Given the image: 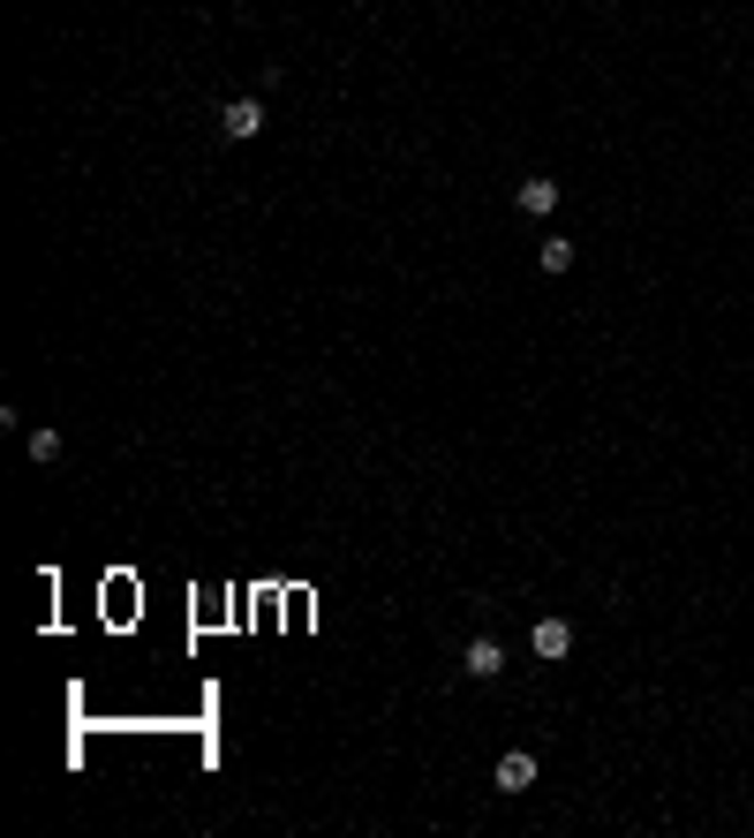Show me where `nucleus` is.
I'll list each match as a JSON object with an SVG mask.
<instances>
[{
    "label": "nucleus",
    "instance_id": "nucleus-1",
    "mask_svg": "<svg viewBox=\"0 0 754 838\" xmlns=\"http://www.w3.org/2000/svg\"><path fill=\"white\" fill-rule=\"evenodd\" d=\"M219 137H227V144L265 137V99H227V106H219Z\"/></svg>",
    "mask_w": 754,
    "mask_h": 838
},
{
    "label": "nucleus",
    "instance_id": "nucleus-2",
    "mask_svg": "<svg viewBox=\"0 0 754 838\" xmlns=\"http://www.w3.org/2000/svg\"><path fill=\"white\" fill-rule=\"evenodd\" d=\"M528 650H536L544 665H559V658L574 650V620H559V612H544V620L528 627Z\"/></svg>",
    "mask_w": 754,
    "mask_h": 838
},
{
    "label": "nucleus",
    "instance_id": "nucleus-3",
    "mask_svg": "<svg viewBox=\"0 0 754 838\" xmlns=\"http://www.w3.org/2000/svg\"><path fill=\"white\" fill-rule=\"evenodd\" d=\"M460 672H468V680H498V672H506V643H498V635H468Z\"/></svg>",
    "mask_w": 754,
    "mask_h": 838
},
{
    "label": "nucleus",
    "instance_id": "nucleus-4",
    "mask_svg": "<svg viewBox=\"0 0 754 838\" xmlns=\"http://www.w3.org/2000/svg\"><path fill=\"white\" fill-rule=\"evenodd\" d=\"M490 786H498V793H528V786H536V756H528V748H506L498 771H490Z\"/></svg>",
    "mask_w": 754,
    "mask_h": 838
},
{
    "label": "nucleus",
    "instance_id": "nucleus-5",
    "mask_svg": "<svg viewBox=\"0 0 754 838\" xmlns=\"http://www.w3.org/2000/svg\"><path fill=\"white\" fill-rule=\"evenodd\" d=\"M513 204H521L528 219H551V212H559V181H544V174H528V181L513 189Z\"/></svg>",
    "mask_w": 754,
    "mask_h": 838
},
{
    "label": "nucleus",
    "instance_id": "nucleus-6",
    "mask_svg": "<svg viewBox=\"0 0 754 838\" xmlns=\"http://www.w3.org/2000/svg\"><path fill=\"white\" fill-rule=\"evenodd\" d=\"M574 257H582V250H574V234H544V250H536V265H544V272H574Z\"/></svg>",
    "mask_w": 754,
    "mask_h": 838
},
{
    "label": "nucleus",
    "instance_id": "nucleus-7",
    "mask_svg": "<svg viewBox=\"0 0 754 838\" xmlns=\"http://www.w3.org/2000/svg\"><path fill=\"white\" fill-rule=\"evenodd\" d=\"M23 446H30V461H38V469H46V461H61V431H53V423H38Z\"/></svg>",
    "mask_w": 754,
    "mask_h": 838
}]
</instances>
